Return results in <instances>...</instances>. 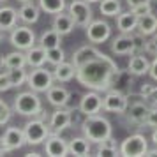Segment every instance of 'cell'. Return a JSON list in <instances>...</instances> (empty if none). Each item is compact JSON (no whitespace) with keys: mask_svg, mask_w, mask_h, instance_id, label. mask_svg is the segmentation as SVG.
<instances>
[{"mask_svg":"<svg viewBox=\"0 0 157 157\" xmlns=\"http://www.w3.org/2000/svg\"><path fill=\"white\" fill-rule=\"evenodd\" d=\"M74 78L78 79L79 85L88 90L106 92L117 85V81L120 78V69L108 55L99 51L95 57L76 65Z\"/></svg>","mask_w":157,"mask_h":157,"instance_id":"cell-1","label":"cell"},{"mask_svg":"<svg viewBox=\"0 0 157 157\" xmlns=\"http://www.w3.org/2000/svg\"><path fill=\"white\" fill-rule=\"evenodd\" d=\"M81 131L83 136L90 143H102L104 140H108L111 136V124L108 118L97 115H86L85 120L81 122Z\"/></svg>","mask_w":157,"mask_h":157,"instance_id":"cell-2","label":"cell"},{"mask_svg":"<svg viewBox=\"0 0 157 157\" xmlns=\"http://www.w3.org/2000/svg\"><path fill=\"white\" fill-rule=\"evenodd\" d=\"M14 111L23 117H39L43 113V104L37 92H21L14 97Z\"/></svg>","mask_w":157,"mask_h":157,"instance_id":"cell-3","label":"cell"},{"mask_svg":"<svg viewBox=\"0 0 157 157\" xmlns=\"http://www.w3.org/2000/svg\"><path fill=\"white\" fill-rule=\"evenodd\" d=\"M50 125L43 120V118H32L30 122L25 124V129H23V134H25V143L27 145H41L44 143V140L50 134Z\"/></svg>","mask_w":157,"mask_h":157,"instance_id":"cell-4","label":"cell"},{"mask_svg":"<svg viewBox=\"0 0 157 157\" xmlns=\"http://www.w3.org/2000/svg\"><path fill=\"white\" fill-rule=\"evenodd\" d=\"M27 83H29L30 90L34 92H46L51 85H53V72L41 67H32V71L27 76Z\"/></svg>","mask_w":157,"mask_h":157,"instance_id":"cell-5","label":"cell"},{"mask_svg":"<svg viewBox=\"0 0 157 157\" xmlns=\"http://www.w3.org/2000/svg\"><path fill=\"white\" fill-rule=\"evenodd\" d=\"M148 150V141L143 134H132L125 138L122 145L118 147V152L120 155H125V157H140V155H145V152Z\"/></svg>","mask_w":157,"mask_h":157,"instance_id":"cell-6","label":"cell"},{"mask_svg":"<svg viewBox=\"0 0 157 157\" xmlns=\"http://www.w3.org/2000/svg\"><path fill=\"white\" fill-rule=\"evenodd\" d=\"M9 41H11V44L14 46L16 50L27 51L29 48L36 46V34H34V30L32 29L25 27V25H21V27L16 25L14 29L11 30Z\"/></svg>","mask_w":157,"mask_h":157,"instance_id":"cell-7","label":"cell"},{"mask_svg":"<svg viewBox=\"0 0 157 157\" xmlns=\"http://www.w3.org/2000/svg\"><path fill=\"white\" fill-rule=\"evenodd\" d=\"M129 106V97L125 94H122L120 90H106V95L102 97V109L109 111V113H125V109Z\"/></svg>","mask_w":157,"mask_h":157,"instance_id":"cell-8","label":"cell"},{"mask_svg":"<svg viewBox=\"0 0 157 157\" xmlns=\"http://www.w3.org/2000/svg\"><path fill=\"white\" fill-rule=\"evenodd\" d=\"M69 14L74 20V25L81 29H85L92 21V9H90V4L85 0H72L69 4Z\"/></svg>","mask_w":157,"mask_h":157,"instance_id":"cell-9","label":"cell"},{"mask_svg":"<svg viewBox=\"0 0 157 157\" xmlns=\"http://www.w3.org/2000/svg\"><path fill=\"white\" fill-rule=\"evenodd\" d=\"M85 29H86V32H85L86 39L92 44L106 43L109 39V36H111V27L106 21H102V20H92Z\"/></svg>","mask_w":157,"mask_h":157,"instance_id":"cell-10","label":"cell"},{"mask_svg":"<svg viewBox=\"0 0 157 157\" xmlns=\"http://www.w3.org/2000/svg\"><path fill=\"white\" fill-rule=\"evenodd\" d=\"M44 152L46 155L51 157H64L69 154V147L64 138H60L57 132H50L48 138L44 140Z\"/></svg>","mask_w":157,"mask_h":157,"instance_id":"cell-11","label":"cell"},{"mask_svg":"<svg viewBox=\"0 0 157 157\" xmlns=\"http://www.w3.org/2000/svg\"><path fill=\"white\" fill-rule=\"evenodd\" d=\"M102 109V97L99 95L97 90H90L86 92L81 101H79V111L85 115H97Z\"/></svg>","mask_w":157,"mask_h":157,"instance_id":"cell-12","label":"cell"},{"mask_svg":"<svg viewBox=\"0 0 157 157\" xmlns=\"http://www.w3.org/2000/svg\"><path fill=\"white\" fill-rule=\"evenodd\" d=\"M72 122V111L71 109H64V108H58L57 111H53L50 117V129L53 132H62L71 125Z\"/></svg>","mask_w":157,"mask_h":157,"instance_id":"cell-13","label":"cell"},{"mask_svg":"<svg viewBox=\"0 0 157 157\" xmlns=\"http://www.w3.org/2000/svg\"><path fill=\"white\" fill-rule=\"evenodd\" d=\"M2 140H4V145L7 147L9 152H11V150H20L23 145H27V143H25L23 129H20V127H7L4 131Z\"/></svg>","mask_w":157,"mask_h":157,"instance_id":"cell-14","label":"cell"},{"mask_svg":"<svg viewBox=\"0 0 157 157\" xmlns=\"http://www.w3.org/2000/svg\"><path fill=\"white\" fill-rule=\"evenodd\" d=\"M46 97L50 101V104L57 108H64L69 104V97L71 94L65 86H60V85H51L48 90H46Z\"/></svg>","mask_w":157,"mask_h":157,"instance_id":"cell-15","label":"cell"},{"mask_svg":"<svg viewBox=\"0 0 157 157\" xmlns=\"http://www.w3.org/2000/svg\"><path fill=\"white\" fill-rule=\"evenodd\" d=\"M111 51L115 55H132L134 53V41L132 36L129 34H122V36L115 37L111 43Z\"/></svg>","mask_w":157,"mask_h":157,"instance_id":"cell-16","label":"cell"},{"mask_svg":"<svg viewBox=\"0 0 157 157\" xmlns=\"http://www.w3.org/2000/svg\"><path fill=\"white\" fill-rule=\"evenodd\" d=\"M136 25H138V16L129 11V13H118L117 14V29L120 30L122 34H131L136 30Z\"/></svg>","mask_w":157,"mask_h":157,"instance_id":"cell-17","label":"cell"},{"mask_svg":"<svg viewBox=\"0 0 157 157\" xmlns=\"http://www.w3.org/2000/svg\"><path fill=\"white\" fill-rule=\"evenodd\" d=\"M74 20L71 18V14L67 13L65 14L64 11L62 13H58V14H55V18H53V29L57 30L60 36H67V34H71L72 30H74Z\"/></svg>","mask_w":157,"mask_h":157,"instance_id":"cell-18","label":"cell"},{"mask_svg":"<svg viewBox=\"0 0 157 157\" xmlns=\"http://www.w3.org/2000/svg\"><path fill=\"white\" fill-rule=\"evenodd\" d=\"M129 74H134V76H143V74H147L150 69V62L148 58L145 57V55H141V53H136V55H132V58L129 60Z\"/></svg>","mask_w":157,"mask_h":157,"instance_id":"cell-19","label":"cell"},{"mask_svg":"<svg viewBox=\"0 0 157 157\" xmlns=\"http://www.w3.org/2000/svg\"><path fill=\"white\" fill-rule=\"evenodd\" d=\"M150 108L145 104V102H134V104H131V106H127V118L129 122H132V124H145V118H147V113H148Z\"/></svg>","mask_w":157,"mask_h":157,"instance_id":"cell-20","label":"cell"},{"mask_svg":"<svg viewBox=\"0 0 157 157\" xmlns=\"http://www.w3.org/2000/svg\"><path fill=\"white\" fill-rule=\"evenodd\" d=\"M18 25V11L14 7H0V30L7 32Z\"/></svg>","mask_w":157,"mask_h":157,"instance_id":"cell-21","label":"cell"},{"mask_svg":"<svg viewBox=\"0 0 157 157\" xmlns=\"http://www.w3.org/2000/svg\"><path fill=\"white\" fill-rule=\"evenodd\" d=\"M76 74V67L72 65V62H60L55 65V71H53V79H57L60 83H67L71 81Z\"/></svg>","mask_w":157,"mask_h":157,"instance_id":"cell-22","label":"cell"},{"mask_svg":"<svg viewBox=\"0 0 157 157\" xmlns=\"http://www.w3.org/2000/svg\"><path fill=\"white\" fill-rule=\"evenodd\" d=\"M39 13H41L39 6L32 4V0H30V2H23V6L20 7V11H18V18H20L23 23L32 25V23H36L37 20H39Z\"/></svg>","mask_w":157,"mask_h":157,"instance_id":"cell-23","label":"cell"},{"mask_svg":"<svg viewBox=\"0 0 157 157\" xmlns=\"http://www.w3.org/2000/svg\"><path fill=\"white\" fill-rule=\"evenodd\" d=\"M136 29L140 34L143 36H152L157 32V16L148 13V14H143V16H138V25Z\"/></svg>","mask_w":157,"mask_h":157,"instance_id":"cell-24","label":"cell"},{"mask_svg":"<svg viewBox=\"0 0 157 157\" xmlns=\"http://www.w3.org/2000/svg\"><path fill=\"white\" fill-rule=\"evenodd\" d=\"M67 147H69V154L71 155H88L90 154V141L86 140L85 136L81 138H72L71 141H67Z\"/></svg>","mask_w":157,"mask_h":157,"instance_id":"cell-25","label":"cell"},{"mask_svg":"<svg viewBox=\"0 0 157 157\" xmlns=\"http://www.w3.org/2000/svg\"><path fill=\"white\" fill-rule=\"evenodd\" d=\"M0 64H2V67H6V69L25 67V65H27V57H25L23 51L18 50V51H13V53H7L6 57H2Z\"/></svg>","mask_w":157,"mask_h":157,"instance_id":"cell-26","label":"cell"},{"mask_svg":"<svg viewBox=\"0 0 157 157\" xmlns=\"http://www.w3.org/2000/svg\"><path fill=\"white\" fill-rule=\"evenodd\" d=\"M25 57H27V65L30 67H41L46 62V50L41 46H32L25 51Z\"/></svg>","mask_w":157,"mask_h":157,"instance_id":"cell-27","label":"cell"},{"mask_svg":"<svg viewBox=\"0 0 157 157\" xmlns=\"http://www.w3.org/2000/svg\"><path fill=\"white\" fill-rule=\"evenodd\" d=\"M60 41H62V36H60L55 29H51V30L43 32V36H41V39H39V46L44 48V50H50V48L60 46Z\"/></svg>","mask_w":157,"mask_h":157,"instance_id":"cell-28","label":"cell"},{"mask_svg":"<svg viewBox=\"0 0 157 157\" xmlns=\"http://www.w3.org/2000/svg\"><path fill=\"white\" fill-rule=\"evenodd\" d=\"M39 9L46 14H58L65 9V0H39Z\"/></svg>","mask_w":157,"mask_h":157,"instance_id":"cell-29","label":"cell"},{"mask_svg":"<svg viewBox=\"0 0 157 157\" xmlns=\"http://www.w3.org/2000/svg\"><path fill=\"white\" fill-rule=\"evenodd\" d=\"M95 155H120V152H118V147H117V143L115 140L109 136L108 140H104L102 143H97V150H95Z\"/></svg>","mask_w":157,"mask_h":157,"instance_id":"cell-30","label":"cell"},{"mask_svg":"<svg viewBox=\"0 0 157 157\" xmlns=\"http://www.w3.org/2000/svg\"><path fill=\"white\" fill-rule=\"evenodd\" d=\"M7 74H9V79H11V86H13V88L23 86L25 83H27V76H29V72L25 71V67H16V69H9Z\"/></svg>","mask_w":157,"mask_h":157,"instance_id":"cell-31","label":"cell"},{"mask_svg":"<svg viewBox=\"0 0 157 157\" xmlns=\"http://www.w3.org/2000/svg\"><path fill=\"white\" fill-rule=\"evenodd\" d=\"M101 13L104 16H117L118 13L122 11V6H120V2L118 0H101Z\"/></svg>","mask_w":157,"mask_h":157,"instance_id":"cell-32","label":"cell"},{"mask_svg":"<svg viewBox=\"0 0 157 157\" xmlns=\"http://www.w3.org/2000/svg\"><path fill=\"white\" fill-rule=\"evenodd\" d=\"M64 60H65V51L62 50L60 46H55V48L46 50V62L57 65V64H60V62H64Z\"/></svg>","mask_w":157,"mask_h":157,"instance_id":"cell-33","label":"cell"},{"mask_svg":"<svg viewBox=\"0 0 157 157\" xmlns=\"http://www.w3.org/2000/svg\"><path fill=\"white\" fill-rule=\"evenodd\" d=\"M11 117H13V109L9 108V104L4 99H0V125L7 124L11 120Z\"/></svg>","mask_w":157,"mask_h":157,"instance_id":"cell-34","label":"cell"},{"mask_svg":"<svg viewBox=\"0 0 157 157\" xmlns=\"http://www.w3.org/2000/svg\"><path fill=\"white\" fill-rule=\"evenodd\" d=\"M145 125H148V127H157V106L148 109L147 118H145Z\"/></svg>","mask_w":157,"mask_h":157,"instance_id":"cell-35","label":"cell"},{"mask_svg":"<svg viewBox=\"0 0 157 157\" xmlns=\"http://www.w3.org/2000/svg\"><path fill=\"white\" fill-rule=\"evenodd\" d=\"M131 11H132L136 16H143V14H148V13H152V6H150V2H145V4H140V6L131 7Z\"/></svg>","mask_w":157,"mask_h":157,"instance_id":"cell-36","label":"cell"},{"mask_svg":"<svg viewBox=\"0 0 157 157\" xmlns=\"http://www.w3.org/2000/svg\"><path fill=\"white\" fill-rule=\"evenodd\" d=\"M11 79H9V74L7 72H0V92H7L11 90Z\"/></svg>","mask_w":157,"mask_h":157,"instance_id":"cell-37","label":"cell"},{"mask_svg":"<svg viewBox=\"0 0 157 157\" xmlns=\"http://www.w3.org/2000/svg\"><path fill=\"white\" fill-rule=\"evenodd\" d=\"M152 39H150L148 43H145V51L150 53V55H155L157 53V34H152Z\"/></svg>","mask_w":157,"mask_h":157,"instance_id":"cell-38","label":"cell"},{"mask_svg":"<svg viewBox=\"0 0 157 157\" xmlns=\"http://www.w3.org/2000/svg\"><path fill=\"white\" fill-rule=\"evenodd\" d=\"M152 90H154V85H148V83H145V85L141 86V90H140V95H141L143 99H148V95L152 94Z\"/></svg>","mask_w":157,"mask_h":157,"instance_id":"cell-39","label":"cell"},{"mask_svg":"<svg viewBox=\"0 0 157 157\" xmlns=\"http://www.w3.org/2000/svg\"><path fill=\"white\" fill-rule=\"evenodd\" d=\"M148 74L152 76V79H155V81H157V53H155V58H154V62L150 64Z\"/></svg>","mask_w":157,"mask_h":157,"instance_id":"cell-40","label":"cell"},{"mask_svg":"<svg viewBox=\"0 0 157 157\" xmlns=\"http://www.w3.org/2000/svg\"><path fill=\"white\" fill-rule=\"evenodd\" d=\"M148 99L154 106H157V86H154V90H152V94L148 95Z\"/></svg>","mask_w":157,"mask_h":157,"instance_id":"cell-41","label":"cell"},{"mask_svg":"<svg viewBox=\"0 0 157 157\" xmlns=\"http://www.w3.org/2000/svg\"><path fill=\"white\" fill-rule=\"evenodd\" d=\"M145 2H150V0H127L129 7H134V6H140V4H145Z\"/></svg>","mask_w":157,"mask_h":157,"instance_id":"cell-42","label":"cell"},{"mask_svg":"<svg viewBox=\"0 0 157 157\" xmlns=\"http://www.w3.org/2000/svg\"><path fill=\"white\" fill-rule=\"evenodd\" d=\"M9 150H7V147L4 145V140H2V136H0V155H4V154H7Z\"/></svg>","mask_w":157,"mask_h":157,"instance_id":"cell-43","label":"cell"},{"mask_svg":"<svg viewBox=\"0 0 157 157\" xmlns=\"http://www.w3.org/2000/svg\"><path fill=\"white\" fill-rule=\"evenodd\" d=\"M152 141L155 143V147H157V127H154V132H152Z\"/></svg>","mask_w":157,"mask_h":157,"instance_id":"cell-44","label":"cell"},{"mask_svg":"<svg viewBox=\"0 0 157 157\" xmlns=\"http://www.w3.org/2000/svg\"><path fill=\"white\" fill-rule=\"evenodd\" d=\"M145 155H157V148H152V150H147Z\"/></svg>","mask_w":157,"mask_h":157,"instance_id":"cell-45","label":"cell"},{"mask_svg":"<svg viewBox=\"0 0 157 157\" xmlns=\"http://www.w3.org/2000/svg\"><path fill=\"white\" fill-rule=\"evenodd\" d=\"M85 2H88V4H94V2H101V0H85Z\"/></svg>","mask_w":157,"mask_h":157,"instance_id":"cell-46","label":"cell"},{"mask_svg":"<svg viewBox=\"0 0 157 157\" xmlns=\"http://www.w3.org/2000/svg\"><path fill=\"white\" fill-rule=\"evenodd\" d=\"M18 2H21V4H23V2H30V0H18Z\"/></svg>","mask_w":157,"mask_h":157,"instance_id":"cell-47","label":"cell"},{"mask_svg":"<svg viewBox=\"0 0 157 157\" xmlns=\"http://www.w3.org/2000/svg\"><path fill=\"white\" fill-rule=\"evenodd\" d=\"M0 41H2V30H0Z\"/></svg>","mask_w":157,"mask_h":157,"instance_id":"cell-48","label":"cell"},{"mask_svg":"<svg viewBox=\"0 0 157 157\" xmlns=\"http://www.w3.org/2000/svg\"><path fill=\"white\" fill-rule=\"evenodd\" d=\"M0 2H6V0H0Z\"/></svg>","mask_w":157,"mask_h":157,"instance_id":"cell-49","label":"cell"}]
</instances>
